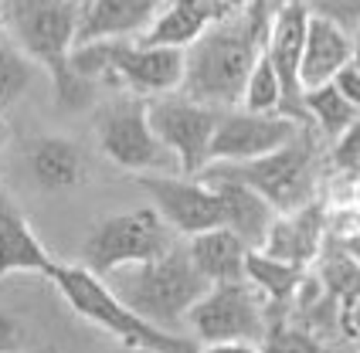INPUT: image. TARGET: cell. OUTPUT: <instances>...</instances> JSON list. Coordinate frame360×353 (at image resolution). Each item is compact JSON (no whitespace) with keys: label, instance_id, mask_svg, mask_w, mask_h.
Listing matches in <instances>:
<instances>
[{"label":"cell","instance_id":"1","mask_svg":"<svg viewBox=\"0 0 360 353\" xmlns=\"http://www.w3.org/2000/svg\"><path fill=\"white\" fill-rule=\"evenodd\" d=\"M272 14L276 11L265 0H255L245 11H231L214 27H207L184 51L180 92L204 105H214V109L238 105L248 72L265 51Z\"/></svg>","mask_w":360,"mask_h":353},{"label":"cell","instance_id":"2","mask_svg":"<svg viewBox=\"0 0 360 353\" xmlns=\"http://www.w3.org/2000/svg\"><path fill=\"white\" fill-rule=\"evenodd\" d=\"M82 4L85 0H0L7 38L38 61L41 72H48L58 105L72 113L89 109L99 96V85L68 61L79 41Z\"/></svg>","mask_w":360,"mask_h":353},{"label":"cell","instance_id":"3","mask_svg":"<svg viewBox=\"0 0 360 353\" xmlns=\"http://www.w3.org/2000/svg\"><path fill=\"white\" fill-rule=\"evenodd\" d=\"M102 278L116 289V295L133 313H140L146 323L170 333H177L191 306L211 289V282L198 272L187 245H174L153 262L126 265Z\"/></svg>","mask_w":360,"mask_h":353},{"label":"cell","instance_id":"4","mask_svg":"<svg viewBox=\"0 0 360 353\" xmlns=\"http://www.w3.org/2000/svg\"><path fill=\"white\" fill-rule=\"evenodd\" d=\"M72 68L96 85L129 89L133 96H167L184 82V48L146 44L140 38L82 41L72 48Z\"/></svg>","mask_w":360,"mask_h":353},{"label":"cell","instance_id":"5","mask_svg":"<svg viewBox=\"0 0 360 353\" xmlns=\"http://www.w3.org/2000/svg\"><path fill=\"white\" fill-rule=\"evenodd\" d=\"M48 278L55 282V289L61 293V299L89 323H96L99 330H105L109 336H116L126 347H140V350L153 353H180V350H194V340H184L180 333L160 330L153 323H146L140 313H133L122 302L116 289L102 278L99 272H92L85 262L82 265H65L55 262Z\"/></svg>","mask_w":360,"mask_h":353},{"label":"cell","instance_id":"6","mask_svg":"<svg viewBox=\"0 0 360 353\" xmlns=\"http://www.w3.org/2000/svg\"><path fill=\"white\" fill-rule=\"evenodd\" d=\"M204 350H259L269 336V299L248 282H214L184 319Z\"/></svg>","mask_w":360,"mask_h":353},{"label":"cell","instance_id":"7","mask_svg":"<svg viewBox=\"0 0 360 353\" xmlns=\"http://www.w3.org/2000/svg\"><path fill=\"white\" fill-rule=\"evenodd\" d=\"M316 143L313 129L306 126L296 139H289L285 146L262 153L255 160H238V163H207L204 174H218L241 180L248 187H255L276 211H296L302 204L316 200Z\"/></svg>","mask_w":360,"mask_h":353},{"label":"cell","instance_id":"8","mask_svg":"<svg viewBox=\"0 0 360 353\" xmlns=\"http://www.w3.org/2000/svg\"><path fill=\"white\" fill-rule=\"evenodd\" d=\"M174 228L160 217V211L150 207H136L126 214H109L105 221H99L82 248V262L99 275H109L126 265H143L153 262L163 252H170L174 241Z\"/></svg>","mask_w":360,"mask_h":353},{"label":"cell","instance_id":"9","mask_svg":"<svg viewBox=\"0 0 360 353\" xmlns=\"http://www.w3.org/2000/svg\"><path fill=\"white\" fill-rule=\"evenodd\" d=\"M96 136H99L102 157L126 174H180L174 153L153 133L150 109L140 96L116 98V102L102 105Z\"/></svg>","mask_w":360,"mask_h":353},{"label":"cell","instance_id":"10","mask_svg":"<svg viewBox=\"0 0 360 353\" xmlns=\"http://www.w3.org/2000/svg\"><path fill=\"white\" fill-rule=\"evenodd\" d=\"M153 133L163 139V146L174 153L180 174L200 176L211 163V143H214V126H218V109L204 105L198 98L184 92H167L146 102Z\"/></svg>","mask_w":360,"mask_h":353},{"label":"cell","instance_id":"11","mask_svg":"<svg viewBox=\"0 0 360 353\" xmlns=\"http://www.w3.org/2000/svg\"><path fill=\"white\" fill-rule=\"evenodd\" d=\"M150 204L160 211V217L177 231V235H198L207 228L224 224L218 191L204 176L187 174H136Z\"/></svg>","mask_w":360,"mask_h":353},{"label":"cell","instance_id":"12","mask_svg":"<svg viewBox=\"0 0 360 353\" xmlns=\"http://www.w3.org/2000/svg\"><path fill=\"white\" fill-rule=\"evenodd\" d=\"M306 129L302 122L282 113H252L245 105L218 109L214 143H211V163H238L272 153L296 139Z\"/></svg>","mask_w":360,"mask_h":353},{"label":"cell","instance_id":"13","mask_svg":"<svg viewBox=\"0 0 360 353\" xmlns=\"http://www.w3.org/2000/svg\"><path fill=\"white\" fill-rule=\"evenodd\" d=\"M306 24H309V11L302 0H289L269 20V38H265V55L276 65L282 82V116H292L296 122L309 126L306 116V85L300 79V61H302V44H306ZM313 129V126H309Z\"/></svg>","mask_w":360,"mask_h":353},{"label":"cell","instance_id":"14","mask_svg":"<svg viewBox=\"0 0 360 353\" xmlns=\"http://www.w3.org/2000/svg\"><path fill=\"white\" fill-rule=\"evenodd\" d=\"M326 241V228H323V204L309 200L296 211H282L276 214L269 235L262 241V252H269L272 258H282L289 265H313L316 255L323 252Z\"/></svg>","mask_w":360,"mask_h":353},{"label":"cell","instance_id":"15","mask_svg":"<svg viewBox=\"0 0 360 353\" xmlns=\"http://www.w3.org/2000/svg\"><path fill=\"white\" fill-rule=\"evenodd\" d=\"M228 14H231V7L224 0H167L160 14L153 18V24L140 34V41L187 51L207 27H214Z\"/></svg>","mask_w":360,"mask_h":353},{"label":"cell","instance_id":"16","mask_svg":"<svg viewBox=\"0 0 360 353\" xmlns=\"http://www.w3.org/2000/svg\"><path fill=\"white\" fill-rule=\"evenodd\" d=\"M24 163H27V174L34 180V187L44 191V194H68L89 174L85 153L72 139L61 136L31 139L27 150H24Z\"/></svg>","mask_w":360,"mask_h":353},{"label":"cell","instance_id":"17","mask_svg":"<svg viewBox=\"0 0 360 353\" xmlns=\"http://www.w3.org/2000/svg\"><path fill=\"white\" fill-rule=\"evenodd\" d=\"M167 0H85L79 20V41L140 38L153 24Z\"/></svg>","mask_w":360,"mask_h":353},{"label":"cell","instance_id":"18","mask_svg":"<svg viewBox=\"0 0 360 353\" xmlns=\"http://www.w3.org/2000/svg\"><path fill=\"white\" fill-rule=\"evenodd\" d=\"M221 197V211H224V228H231L235 235L248 245V248H262V241L269 235L272 221H276V207L265 200V197L241 184V180H231V176H218V174H200Z\"/></svg>","mask_w":360,"mask_h":353},{"label":"cell","instance_id":"19","mask_svg":"<svg viewBox=\"0 0 360 353\" xmlns=\"http://www.w3.org/2000/svg\"><path fill=\"white\" fill-rule=\"evenodd\" d=\"M51 265H55V258L41 245V238L27 224L24 211L14 204V197L0 187V278L11 272L48 275Z\"/></svg>","mask_w":360,"mask_h":353},{"label":"cell","instance_id":"20","mask_svg":"<svg viewBox=\"0 0 360 353\" xmlns=\"http://www.w3.org/2000/svg\"><path fill=\"white\" fill-rule=\"evenodd\" d=\"M354 55V34H347L333 20L309 14L306 24V44H302V61H300V79L306 89L333 82V75Z\"/></svg>","mask_w":360,"mask_h":353},{"label":"cell","instance_id":"21","mask_svg":"<svg viewBox=\"0 0 360 353\" xmlns=\"http://www.w3.org/2000/svg\"><path fill=\"white\" fill-rule=\"evenodd\" d=\"M187 252L194 258L198 272L214 285V282H231V278H245V262H248V245L241 241L231 228H207L198 231L187 241Z\"/></svg>","mask_w":360,"mask_h":353},{"label":"cell","instance_id":"22","mask_svg":"<svg viewBox=\"0 0 360 353\" xmlns=\"http://www.w3.org/2000/svg\"><path fill=\"white\" fill-rule=\"evenodd\" d=\"M302 275H306V269L289 265L282 258H272L262 248H252L248 262H245V278L269 299V309H289L292 306Z\"/></svg>","mask_w":360,"mask_h":353},{"label":"cell","instance_id":"23","mask_svg":"<svg viewBox=\"0 0 360 353\" xmlns=\"http://www.w3.org/2000/svg\"><path fill=\"white\" fill-rule=\"evenodd\" d=\"M306 116H309V126L313 129H320L323 136L337 139L360 116V109H354L343 92L333 85V82H323V85H313V89H306Z\"/></svg>","mask_w":360,"mask_h":353},{"label":"cell","instance_id":"24","mask_svg":"<svg viewBox=\"0 0 360 353\" xmlns=\"http://www.w3.org/2000/svg\"><path fill=\"white\" fill-rule=\"evenodd\" d=\"M38 72V61L27 58L11 38L0 44V119L27 96V89L34 85Z\"/></svg>","mask_w":360,"mask_h":353},{"label":"cell","instance_id":"25","mask_svg":"<svg viewBox=\"0 0 360 353\" xmlns=\"http://www.w3.org/2000/svg\"><path fill=\"white\" fill-rule=\"evenodd\" d=\"M238 105L252 109V113H282V82H279L276 65L269 61L265 51H262L259 61H255L252 72H248V82H245V89H241Z\"/></svg>","mask_w":360,"mask_h":353},{"label":"cell","instance_id":"26","mask_svg":"<svg viewBox=\"0 0 360 353\" xmlns=\"http://www.w3.org/2000/svg\"><path fill=\"white\" fill-rule=\"evenodd\" d=\"M320 285L333 302H347L360 289V258L350 255V252H340V248H333L330 255H323Z\"/></svg>","mask_w":360,"mask_h":353},{"label":"cell","instance_id":"27","mask_svg":"<svg viewBox=\"0 0 360 353\" xmlns=\"http://www.w3.org/2000/svg\"><path fill=\"white\" fill-rule=\"evenodd\" d=\"M302 4H306L309 14L333 20L347 34L360 31V0H302Z\"/></svg>","mask_w":360,"mask_h":353},{"label":"cell","instance_id":"28","mask_svg":"<svg viewBox=\"0 0 360 353\" xmlns=\"http://www.w3.org/2000/svg\"><path fill=\"white\" fill-rule=\"evenodd\" d=\"M330 163L337 167V174H360V116L333 139Z\"/></svg>","mask_w":360,"mask_h":353},{"label":"cell","instance_id":"29","mask_svg":"<svg viewBox=\"0 0 360 353\" xmlns=\"http://www.w3.org/2000/svg\"><path fill=\"white\" fill-rule=\"evenodd\" d=\"M333 85L340 89L343 98H347V102H350L354 109H360V72L354 68V65H350V61H347L340 72L333 75Z\"/></svg>","mask_w":360,"mask_h":353},{"label":"cell","instance_id":"30","mask_svg":"<svg viewBox=\"0 0 360 353\" xmlns=\"http://www.w3.org/2000/svg\"><path fill=\"white\" fill-rule=\"evenodd\" d=\"M20 343H24V336H20V323L11 313H4V309H0V350H18Z\"/></svg>","mask_w":360,"mask_h":353},{"label":"cell","instance_id":"31","mask_svg":"<svg viewBox=\"0 0 360 353\" xmlns=\"http://www.w3.org/2000/svg\"><path fill=\"white\" fill-rule=\"evenodd\" d=\"M343 323L354 330V333H360V289L350 299H347V309H343Z\"/></svg>","mask_w":360,"mask_h":353},{"label":"cell","instance_id":"32","mask_svg":"<svg viewBox=\"0 0 360 353\" xmlns=\"http://www.w3.org/2000/svg\"><path fill=\"white\" fill-rule=\"evenodd\" d=\"M350 65H354V68L360 72V31L354 34V55H350Z\"/></svg>","mask_w":360,"mask_h":353},{"label":"cell","instance_id":"33","mask_svg":"<svg viewBox=\"0 0 360 353\" xmlns=\"http://www.w3.org/2000/svg\"><path fill=\"white\" fill-rule=\"evenodd\" d=\"M224 4H228L231 11H245V7H248V4H255V0H224Z\"/></svg>","mask_w":360,"mask_h":353},{"label":"cell","instance_id":"34","mask_svg":"<svg viewBox=\"0 0 360 353\" xmlns=\"http://www.w3.org/2000/svg\"><path fill=\"white\" fill-rule=\"evenodd\" d=\"M7 41V24H4V7H0V44Z\"/></svg>","mask_w":360,"mask_h":353},{"label":"cell","instance_id":"35","mask_svg":"<svg viewBox=\"0 0 360 353\" xmlns=\"http://www.w3.org/2000/svg\"><path fill=\"white\" fill-rule=\"evenodd\" d=\"M265 4H269V7H272V11H279L282 4H289V0H265Z\"/></svg>","mask_w":360,"mask_h":353},{"label":"cell","instance_id":"36","mask_svg":"<svg viewBox=\"0 0 360 353\" xmlns=\"http://www.w3.org/2000/svg\"><path fill=\"white\" fill-rule=\"evenodd\" d=\"M0 143H4V136H0Z\"/></svg>","mask_w":360,"mask_h":353},{"label":"cell","instance_id":"37","mask_svg":"<svg viewBox=\"0 0 360 353\" xmlns=\"http://www.w3.org/2000/svg\"><path fill=\"white\" fill-rule=\"evenodd\" d=\"M357 176H360V174H357Z\"/></svg>","mask_w":360,"mask_h":353}]
</instances>
